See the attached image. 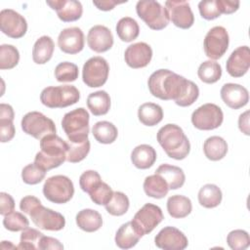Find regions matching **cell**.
<instances>
[{
    "mask_svg": "<svg viewBox=\"0 0 250 250\" xmlns=\"http://www.w3.org/2000/svg\"><path fill=\"white\" fill-rule=\"evenodd\" d=\"M150 94L162 101L173 100L179 106L191 105L199 96L198 86L169 69H158L147 80Z\"/></svg>",
    "mask_w": 250,
    "mask_h": 250,
    "instance_id": "6da1fadb",
    "label": "cell"
},
{
    "mask_svg": "<svg viewBox=\"0 0 250 250\" xmlns=\"http://www.w3.org/2000/svg\"><path fill=\"white\" fill-rule=\"evenodd\" d=\"M158 144L166 154L173 159H185L190 151V144L183 129L176 124H166L161 127L156 135Z\"/></svg>",
    "mask_w": 250,
    "mask_h": 250,
    "instance_id": "7a4b0ae2",
    "label": "cell"
},
{
    "mask_svg": "<svg viewBox=\"0 0 250 250\" xmlns=\"http://www.w3.org/2000/svg\"><path fill=\"white\" fill-rule=\"evenodd\" d=\"M40 151L34 158V163L46 172L61 166L66 160L67 142L57 134H51L40 140Z\"/></svg>",
    "mask_w": 250,
    "mask_h": 250,
    "instance_id": "3957f363",
    "label": "cell"
},
{
    "mask_svg": "<svg viewBox=\"0 0 250 250\" xmlns=\"http://www.w3.org/2000/svg\"><path fill=\"white\" fill-rule=\"evenodd\" d=\"M89 112L84 107L75 108L66 112L62 120V127L71 143H81L88 139Z\"/></svg>",
    "mask_w": 250,
    "mask_h": 250,
    "instance_id": "277c9868",
    "label": "cell"
},
{
    "mask_svg": "<svg viewBox=\"0 0 250 250\" xmlns=\"http://www.w3.org/2000/svg\"><path fill=\"white\" fill-rule=\"evenodd\" d=\"M80 99L78 89L73 85L49 86L40 94L41 103L50 108H62L76 104Z\"/></svg>",
    "mask_w": 250,
    "mask_h": 250,
    "instance_id": "5b68a950",
    "label": "cell"
},
{
    "mask_svg": "<svg viewBox=\"0 0 250 250\" xmlns=\"http://www.w3.org/2000/svg\"><path fill=\"white\" fill-rule=\"evenodd\" d=\"M136 12L138 17L153 30L164 29L170 21L166 8L154 0L138 1Z\"/></svg>",
    "mask_w": 250,
    "mask_h": 250,
    "instance_id": "8992f818",
    "label": "cell"
},
{
    "mask_svg": "<svg viewBox=\"0 0 250 250\" xmlns=\"http://www.w3.org/2000/svg\"><path fill=\"white\" fill-rule=\"evenodd\" d=\"M43 194L53 203L63 204L72 198L74 194V186L72 181L66 176H52L44 183Z\"/></svg>",
    "mask_w": 250,
    "mask_h": 250,
    "instance_id": "52a82bcc",
    "label": "cell"
},
{
    "mask_svg": "<svg viewBox=\"0 0 250 250\" xmlns=\"http://www.w3.org/2000/svg\"><path fill=\"white\" fill-rule=\"evenodd\" d=\"M22 131L37 140L56 134V125L54 121L39 111L27 112L21 122Z\"/></svg>",
    "mask_w": 250,
    "mask_h": 250,
    "instance_id": "ba28073f",
    "label": "cell"
},
{
    "mask_svg": "<svg viewBox=\"0 0 250 250\" xmlns=\"http://www.w3.org/2000/svg\"><path fill=\"white\" fill-rule=\"evenodd\" d=\"M224 120V113L221 107L215 104H204L197 107L191 114V123L203 131L214 130L220 127Z\"/></svg>",
    "mask_w": 250,
    "mask_h": 250,
    "instance_id": "9c48e42d",
    "label": "cell"
},
{
    "mask_svg": "<svg viewBox=\"0 0 250 250\" xmlns=\"http://www.w3.org/2000/svg\"><path fill=\"white\" fill-rule=\"evenodd\" d=\"M109 65L105 59L97 56L92 57L83 65L82 79L86 86L98 88L105 84L108 78Z\"/></svg>",
    "mask_w": 250,
    "mask_h": 250,
    "instance_id": "30bf717a",
    "label": "cell"
},
{
    "mask_svg": "<svg viewBox=\"0 0 250 250\" xmlns=\"http://www.w3.org/2000/svg\"><path fill=\"white\" fill-rule=\"evenodd\" d=\"M164 219L162 210L159 206L152 203H146L133 217L131 221L135 229L144 236L150 233Z\"/></svg>",
    "mask_w": 250,
    "mask_h": 250,
    "instance_id": "8fae6325",
    "label": "cell"
},
{
    "mask_svg": "<svg viewBox=\"0 0 250 250\" xmlns=\"http://www.w3.org/2000/svg\"><path fill=\"white\" fill-rule=\"evenodd\" d=\"M229 33L224 26H214L205 35L203 48L205 55L211 60L222 58L229 48Z\"/></svg>",
    "mask_w": 250,
    "mask_h": 250,
    "instance_id": "7c38bea8",
    "label": "cell"
},
{
    "mask_svg": "<svg viewBox=\"0 0 250 250\" xmlns=\"http://www.w3.org/2000/svg\"><path fill=\"white\" fill-rule=\"evenodd\" d=\"M32 222L36 227L45 230H61L65 226L64 217L42 204L35 207L29 214Z\"/></svg>",
    "mask_w": 250,
    "mask_h": 250,
    "instance_id": "4fadbf2b",
    "label": "cell"
},
{
    "mask_svg": "<svg viewBox=\"0 0 250 250\" xmlns=\"http://www.w3.org/2000/svg\"><path fill=\"white\" fill-rule=\"evenodd\" d=\"M1 31L10 38H21L27 31L26 20L12 9H4L0 13Z\"/></svg>",
    "mask_w": 250,
    "mask_h": 250,
    "instance_id": "5bb4252c",
    "label": "cell"
},
{
    "mask_svg": "<svg viewBox=\"0 0 250 250\" xmlns=\"http://www.w3.org/2000/svg\"><path fill=\"white\" fill-rule=\"evenodd\" d=\"M165 8L169 15V20L174 25L182 29H188L194 22V16L187 1L170 0L165 2Z\"/></svg>",
    "mask_w": 250,
    "mask_h": 250,
    "instance_id": "9a60e30c",
    "label": "cell"
},
{
    "mask_svg": "<svg viewBox=\"0 0 250 250\" xmlns=\"http://www.w3.org/2000/svg\"><path fill=\"white\" fill-rule=\"evenodd\" d=\"M155 245L164 250H184L188 247V240L183 231L175 227L163 228L154 238Z\"/></svg>",
    "mask_w": 250,
    "mask_h": 250,
    "instance_id": "2e32d148",
    "label": "cell"
},
{
    "mask_svg": "<svg viewBox=\"0 0 250 250\" xmlns=\"http://www.w3.org/2000/svg\"><path fill=\"white\" fill-rule=\"evenodd\" d=\"M58 46L65 54H78L84 48L83 31L77 26L62 29L58 37Z\"/></svg>",
    "mask_w": 250,
    "mask_h": 250,
    "instance_id": "e0dca14e",
    "label": "cell"
},
{
    "mask_svg": "<svg viewBox=\"0 0 250 250\" xmlns=\"http://www.w3.org/2000/svg\"><path fill=\"white\" fill-rule=\"evenodd\" d=\"M152 49L146 42L134 43L127 47L124 53V60L132 68L146 67L151 61Z\"/></svg>",
    "mask_w": 250,
    "mask_h": 250,
    "instance_id": "ac0fdd59",
    "label": "cell"
},
{
    "mask_svg": "<svg viewBox=\"0 0 250 250\" xmlns=\"http://www.w3.org/2000/svg\"><path fill=\"white\" fill-rule=\"evenodd\" d=\"M250 67V50L248 46H240L229 57L226 68L231 77H242Z\"/></svg>",
    "mask_w": 250,
    "mask_h": 250,
    "instance_id": "d6986e66",
    "label": "cell"
},
{
    "mask_svg": "<svg viewBox=\"0 0 250 250\" xmlns=\"http://www.w3.org/2000/svg\"><path fill=\"white\" fill-rule=\"evenodd\" d=\"M89 48L96 53H104L113 46V35L109 28L97 24L90 28L87 34Z\"/></svg>",
    "mask_w": 250,
    "mask_h": 250,
    "instance_id": "ffe728a7",
    "label": "cell"
},
{
    "mask_svg": "<svg viewBox=\"0 0 250 250\" xmlns=\"http://www.w3.org/2000/svg\"><path fill=\"white\" fill-rule=\"evenodd\" d=\"M221 98L223 102L232 109L245 106L249 102L248 90L235 83H226L221 88Z\"/></svg>",
    "mask_w": 250,
    "mask_h": 250,
    "instance_id": "44dd1931",
    "label": "cell"
},
{
    "mask_svg": "<svg viewBox=\"0 0 250 250\" xmlns=\"http://www.w3.org/2000/svg\"><path fill=\"white\" fill-rule=\"evenodd\" d=\"M46 4L55 10L58 18L64 22L75 21L83 14L82 4L76 0H52L46 1Z\"/></svg>",
    "mask_w": 250,
    "mask_h": 250,
    "instance_id": "7402d4cb",
    "label": "cell"
},
{
    "mask_svg": "<svg viewBox=\"0 0 250 250\" xmlns=\"http://www.w3.org/2000/svg\"><path fill=\"white\" fill-rule=\"evenodd\" d=\"M156 151L149 145H139L131 153V161L138 169H148L156 161Z\"/></svg>",
    "mask_w": 250,
    "mask_h": 250,
    "instance_id": "603a6c76",
    "label": "cell"
},
{
    "mask_svg": "<svg viewBox=\"0 0 250 250\" xmlns=\"http://www.w3.org/2000/svg\"><path fill=\"white\" fill-rule=\"evenodd\" d=\"M155 174L160 175L167 182L170 189L182 188L186 181V176L182 168L167 163L161 164L155 170Z\"/></svg>",
    "mask_w": 250,
    "mask_h": 250,
    "instance_id": "cb8c5ba5",
    "label": "cell"
},
{
    "mask_svg": "<svg viewBox=\"0 0 250 250\" xmlns=\"http://www.w3.org/2000/svg\"><path fill=\"white\" fill-rule=\"evenodd\" d=\"M78 228L86 232H94L103 226L102 215L93 209H83L79 211L75 218Z\"/></svg>",
    "mask_w": 250,
    "mask_h": 250,
    "instance_id": "d4e9b609",
    "label": "cell"
},
{
    "mask_svg": "<svg viewBox=\"0 0 250 250\" xmlns=\"http://www.w3.org/2000/svg\"><path fill=\"white\" fill-rule=\"evenodd\" d=\"M141 234L133 226L132 222L123 224L115 233V244L121 249H130L134 247L140 240Z\"/></svg>",
    "mask_w": 250,
    "mask_h": 250,
    "instance_id": "484cf974",
    "label": "cell"
},
{
    "mask_svg": "<svg viewBox=\"0 0 250 250\" xmlns=\"http://www.w3.org/2000/svg\"><path fill=\"white\" fill-rule=\"evenodd\" d=\"M55 44L50 36L43 35L38 38L32 49V60L37 64H44L48 62L54 53Z\"/></svg>",
    "mask_w": 250,
    "mask_h": 250,
    "instance_id": "4316f807",
    "label": "cell"
},
{
    "mask_svg": "<svg viewBox=\"0 0 250 250\" xmlns=\"http://www.w3.org/2000/svg\"><path fill=\"white\" fill-rule=\"evenodd\" d=\"M192 204L188 197L181 194H175L167 200V211L172 218L182 219L190 214Z\"/></svg>",
    "mask_w": 250,
    "mask_h": 250,
    "instance_id": "83f0119b",
    "label": "cell"
},
{
    "mask_svg": "<svg viewBox=\"0 0 250 250\" xmlns=\"http://www.w3.org/2000/svg\"><path fill=\"white\" fill-rule=\"evenodd\" d=\"M138 117L142 124L146 126H155L163 119L162 107L154 103H145L138 109Z\"/></svg>",
    "mask_w": 250,
    "mask_h": 250,
    "instance_id": "f1b7e54d",
    "label": "cell"
},
{
    "mask_svg": "<svg viewBox=\"0 0 250 250\" xmlns=\"http://www.w3.org/2000/svg\"><path fill=\"white\" fill-rule=\"evenodd\" d=\"M203 151L209 160L218 161L227 155L228 144L222 137L212 136L205 140L203 144Z\"/></svg>",
    "mask_w": 250,
    "mask_h": 250,
    "instance_id": "f546056e",
    "label": "cell"
},
{
    "mask_svg": "<svg viewBox=\"0 0 250 250\" xmlns=\"http://www.w3.org/2000/svg\"><path fill=\"white\" fill-rule=\"evenodd\" d=\"M143 187L147 196L156 199L165 197L170 189L167 182L158 174L147 176L144 181Z\"/></svg>",
    "mask_w": 250,
    "mask_h": 250,
    "instance_id": "4dcf8cb0",
    "label": "cell"
},
{
    "mask_svg": "<svg viewBox=\"0 0 250 250\" xmlns=\"http://www.w3.org/2000/svg\"><path fill=\"white\" fill-rule=\"evenodd\" d=\"M87 106L95 116L104 115L110 108V97L103 90L91 93L87 98Z\"/></svg>",
    "mask_w": 250,
    "mask_h": 250,
    "instance_id": "1f68e13d",
    "label": "cell"
},
{
    "mask_svg": "<svg viewBox=\"0 0 250 250\" xmlns=\"http://www.w3.org/2000/svg\"><path fill=\"white\" fill-rule=\"evenodd\" d=\"M197 197L201 206L211 209L220 205L223 194L218 186L214 184H206L199 189Z\"/></svg>",
    "mask_w": 250,
    "mask_h": 250,
    "instance_id": "d6a6232c",
    "label": "cell"
},
{
    "mask_svg": "<svg viewBox=\"0 0 250 250\" xmlns=\"http://www.w3.org/2000/svg\"><path fill=\"white\" fill-rule=\"evenodd\" d=\"M92 134L97 142L104 145L112 144L118 136L116 126L109 121H99L92 128Z\"/></svg>",
    "mask_w": 250,
    "mask_h": 250,
    "instance_id": "836d02e7",
    "label": "cell"
},
{
    "mask_svg": "<svg viewBox=\"0 0 250 250\" xmlns=\"http://www.w3.org/2000/svg\"><path fill=\"white\" fill-rule=\"evenodd\" d=\"M116 33L123 42H132L139 36L140 26L133 18L124 17L116 24Z\"/></svg>",
    "mask_w": 250,
    "mask_h": 250,
    "instance_id": "e575fe53",
    "label": "cell"
},
{
    "mask_svg": "<svg viewBox=\"0 0 250 250\" xmlns=\"http://www.w3.org/2000/svg\"><path fill=\"white\" fill-rule=\"evenodd\" d=\"M197 75L202 82L213 84L220 80L222 76V67L220 63L215 61H205L199 65Z\"/></svg>",
    "mask_w": 250,
    "mask_h": 250,
    "instance_id": "d590c367",
    "label": "cell"
},
{
    "mask_svg": "<svg viewBox=\"0 0 250 250\" xmlns=\"http://www.w3.org/2000/svg\"><path fill=\"white\" fill-rule=\"evenodd\" d=\"M130 201L128 196L121 191H113L112 197L104 205L105 210L112 216H122L129 209Z\"/></svg>",
    "mask_w": 250,
    "mask_h": 250,
    "instance_id": "8d00e7d4",
    "label": "cell"
},
{
    "mask_svg": "<svg viewBox=\"0 0 250 250\" xmlns=\"http://www.w3.org/2000/svg\"><path fill=\"white\" fill-rule=\"evenodd\" d=\"M90 151V141L89 139L81 143L67 142L66 161L70 163H78L82 161Z\"/></svg>",
    "mask_w": 250,
    "mask_h": 250,
    "instance_id": "74e56055",
    "label": "cell"
},
{
    "mask_svg": "<svg viewBox=\"0 0 250 250\" xmlns=\"http://www.w3.org/2000/svg\"><path fill=\"white\" fill-rule=\"evenodd\" d=\"M20 61L19 50L10 44H3L0 46V68L12 69Z\"/></svg>",
    "mask_w": 250,
    "mask_h": 250,
    "instance_id": "f35d334b",
    "label": "cell"
},
{
    "mask_svg": "<svg viewBox=\"0 0 250 250\" xmlns=\"http://www.w3.org/2000/svg\"><path fill=\"white\" fill-rule=\"evenodd\" d=\"M78 66L69 62H60L55 68V77L59 82H73L78 78Z\"/></svg>",
    "mask_w": 250,
    "mask_h": 250,
    "instance_id": "ab89813d",
    "label": "cell"
},
{
    "mask_svg": "<svg viewBox=\"0 0 250 250\" xmlns=\"http://www.w3.org/2000/svg\"><path fill=\"white\" fill-rule=\"evenodd\" d=\"M3 226L10 231H21L28 228V219L21 212L13 211L4 216Z\"/></svg>",
    "mask_w": 250,
    "mask_h": 250,
    "instance_id": "60d3db41",
    "label": "cell"
},
{
    "mask_svg": "<svg viewBox=\"0 0 250 250\" xmlns=\"http://www.w3.org/2000/svg\"><path fill=\"white\" fill-rule=\"evenodd\" d=\"M43 235L42 232L35 229L27 228L23 229L21 234L18 249H39V244Z\"/></svg>",
    "mask_w": 250,
    "mask_h": 250,
    "instance_id": "b9f144b4",
    "label": "cell"
},
{
    "mask_svg": "<svg viewBox=\"0 0 250 250\" xmlns=\"http://www.w3.org/2000/svg\"><path fill=\"white\" fill-rule=\"evenodd\" d=\"M46 171L36 163H30L23 167L21 171V179L27 185H37L44 180Z\"/></svg>",
    "mask_w": 250,
    "mask_h": 250,
    "instance_id": "7bdbcfd3",
    "label": "cell"
},
{
    "mask_svg": "<svg viewBox=\"0 0 250 250\" xmlns=\"http://www.w3.org/2000/svg\"><path fill=\"white\" fill-rule=\"evenodd\" d=\"M227 243L232 250H244L250 244V237L246 230L234 229L228 234Z\"/></svg>",
    "mask_w": 250,
    "mask_h": 250,
    "instance_id": "ee69618b",
    "label": "cell"
},
{
    "mask_svg": "<svg viewBox=\"0 0 250 250\" xmlns=\"http://www.w3.org/2000/svg\"><path fill=\"white\" fill-rule=\"evenodd\" d=\"M113 190L104 182H101L90 193L91 200L97 205H105L112 197Z\"/></svg>",
    "mask_w": 250,
    "mask_h": 250,
    "instance_id": "f6af8a7d",
    "label": "cell"
},
{
    "mask_svg": "<svg viewBox=\"0 0 250 250\" xmlns=\"http://www.w3.org/2000/svg\"><path fill=\"white\" fill-rule=\"evenodd\" d=\"M198 10L200 16L207 21L215 20L222 15L221 9L218 4V0L200 1L198 3Z\"/></svg>",
    "mask_w": 250,
    "mask_h": 250,
    "instance_id": "bcb514c9",
    "label": "cell"
},
{
    "mask_svg": "<svg viewBox=\"0 0 250 250\" xmlns=\"http://www.w3.org/2000/svg\"><path fill=\"white\" fill-rule=\"evenodd\" d=\"M102 182L100 174L95 170H87L83 172L79 178V186L84 192L88 194Z\"/></svg>",
    "mask_w": 250,
    "mask_h": 250,
    "instance_id": "7dc6e473",
    "label": "cell"
},
{
    "mask_svg": "<svg viewBox=\"0 0 250 250\" xmlns=\"http://www.w3.org/2000/svg\"><path fill=\"white\" fill-rule=\"evenodd\" d=\"M16 134L13 120L0 119V139L2 143L10 142Z\"/></svg>",
    "mask_w": 250,
    "mask_h": 250,
    "instance_id": "c3c4849f",
    "label": "cell"
},
{
    "mask_svg": "<svg viewBox=\"0 0 250 250\" xmlns=\"http://www.w3.org/2000/svg\"><path fill=\"white\" fill-rule=\"evenodd\" d=\"M15 209V201L14 198L7 192L2 191L0 193V214L5 216Z\"/></svg>",
    "mask_w": 250,
    "mask_h": 250,
    "instance_id": "681fc988",
    "label": "cell"
},
{
    "mask_svg": "<svg viewBox=\"0 0 250 250\" xmlns=\"http://www.w3.org/2000/svg\"><path fill=\"white\" fill-rule=\"evenodd\" d=\"M41 204V201L39 200V198H37L36 196L33 195H26L24 197L21 198V202H20V209L21 211H22L23 213L29 215L31 213V211L37 207L38 205Z\"/></svg>",
    "mask_w": 250,
    "mask_h": 250,
    "instance_id": "f907efd6",
    "label": "cell"
},
{
    "mask_svg": "<svg viewBox=\"0 0 250 250\" xmlns=\"http://www.w3.org/2000/svg\"><path fill=\"white\" fill-rule=\"evenodd\" d=\"M39 249L40 250H48V249L62 250L63 245L57 238L43 235V237L41 238L40 244H39Z\"/></svg>",
    "mask_w": 250,
    "mask_h": 250,
    "instance_id": "816d5d0a",
    "label": "cell"
},
{
    "mask_svg": "<svg viewBox=\"0 0 250 250\" xmlns=\"http://www.w3.org/2000/svg\"><path fill=\"white\" fill-rule=\"evenodd\" d=\"M218 4L222 14L229 15L238 10L240 2L237 0H218Z\"/></svg>",
    "mask_w": 250,
    "mask_h": 250,
    "instance_id": "f5cc1de1",
    "label": "cell"
},
{
    "mask_svg": "<svg viewBox=\"0 0 250 250\" xmlns=\"http://www.w3.org/2000/svg\"><path fill=\"white\" fill-rule=\"evenodd\" d=\"M249 115H250V111L246 110L243 113H241L238 117V128L246 136L250 135V129H249V117L250 116Z\"/></svg>",
    "mask_w": 250,
    "mask_h": 250,
    "instance_id": "db71d44e",
    "label": "cell"
},
{
    "mask_svg": "<svg viewBox=\"0 0 250 250\" xmlns=\"http://www.w3.org/2000/svg\"><path fill=\"white\" fill-rule=\"evenodd\" d=\"M123 3H125V2H124V1H123V2H117V1H114V0L93 1V4H94L99 10H102V11H110V10H112L116 5L123 4Z\"/></svg>",
    "mask_w": 250,
    "mask_h": 250,
    "instance_id": "11a10c76",
    "label": "cell"
},
{
    "mask_svg": "<svg viewBox=\"0 0 250 250\" xmlns=\"http://www.w3.org/2000/svg\"><path fill=\"white\" fill-rule=\"evenodd\" d=\"M15 112L13 107L8 104H0V119H9L14 120Z\"/></svg>",
    "mask_w": 250,
    "mask_h": 250,
    "instance_id": "9f6ffc18",
    "label": "cell"
},
{
    "mask_svg": "<svg viewBox=\"0 0 250 250\" xmlns=\"http://www.w3.org/2000/svg\"><path fill=\"white\" fill-rule=\"evenodd\" d=\"M18 249V246L12 244L11 241H2L1 242V249Z\"/></svg>",
    "mask_w": 250,
    "mask_h": 250,
    "instance_id": "6f0895ef",
    "label": "cell"
}]
</instances>
